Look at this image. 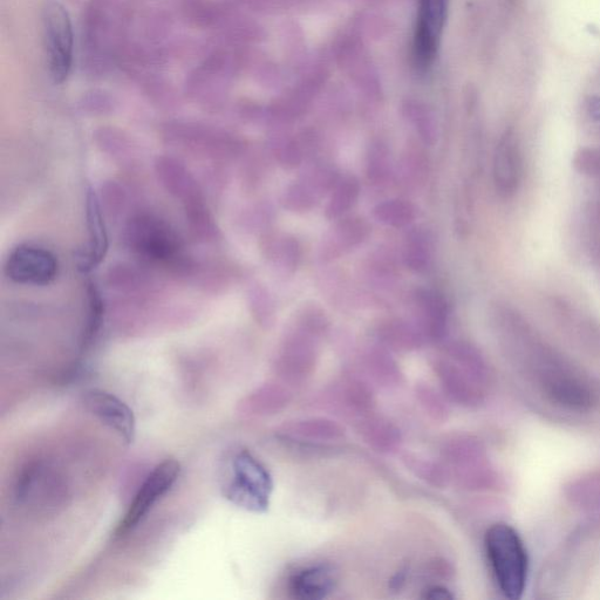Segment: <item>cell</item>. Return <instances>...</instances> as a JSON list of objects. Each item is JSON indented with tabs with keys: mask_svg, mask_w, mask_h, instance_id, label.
I'll return each mask as SVG.
<instances>
[{
	"mask_svg": "<svg viewBox=\"0 0 600 600\" xmlns=\"http://www.w3.org/2000/svg\"><path fill=\"white\" fill-rule=\"evenodd\" d=\"M377 337L386 349L397 352L419 350L427 339L420 326L401 319H391L381 323L377 329Z\"/></svg>",
	"mask_w": 600,
	"mask_h": 600,
	"instance_id": "cell-18",
	"label": "cell"
},
{
	"mask_svg": "<svg viewBox=\"0 0 600 600\" xmlns=\"http://www.w3.org/2000/svg\"><path fill=\"white\" fill-rule=\"evenodd\" d=\"M390 150L384 145H373L367 153L366 175L372 184H384L391 176Z\"/></svg>",
	"mask_w": 600,
	"mask_h": 600,
	"instance_id": "cell-26",
	"label": "cell"
},
{
	"mask_svg": "<svg viewBox=\"0 0 600 600\" xmlns=\"http://www.w3.org/2000/svg\"><path fill=\"white\" fill-rule=\"evenodd\" d=\"M375 220L388 227L404 228L415 220V208L405 200H388L373 209Z\"/></svg>",
	"mask_w": 600,
	"mask_h": 600,
	"instance_id": "cell-24",
	"label": "cell"
},
{
	"mask_svg": "<svg viewBox=\"0 0 600 600\" xmlns=\"http://www.w3.org/2000/svg\"><path fill=\"white\" fill-rule=\"evenodd\" d=\"M132 248L154 261H168L177 254L180 244L174 231L158 218L140 216L128 229Z\"/></svg>",
	"mask_w": 600,
	"mask_h": 600,
	"instance_id": "cell-9",
	"label": "cell"
},
{
	"mask_svg": "<svg viewBox=\"0 0 600 600\" xmlns=\"http://www.w3.org/2000/svg\"><path fill=\"white\" fill-rule=\"evenodd\" d=\"M415 303L421 313L422 331L427 339L440 342L445 338L448 327L449 306L439 291L419 289L415 292Z\"/></svg>",
	"mask_w": 600,
	"mask_h": 600,
	"instance_id": "cell-17",
	"label": "cell"
},
{
	"mask_svg": "<svg viewBox=\"0 0 600 600\" xmlns=\"http://www.w3.org/2000/svg\"><path fill=\"white\" fill-rule=\"evenodd\" d=\"M85 405L94 417L111 428L126 443H132L135 440L134 413L124 401L112 393L92 390L85 395Z\"/></svg>",
	"mask_w": 600,
	"mask_h": 600,
	"instance_id": "cell-13",
	"label": "cell"
},
{
	"mask_svg": "<svg viewBox=\"0 0 600 600\" xmlns=\"http://www.w3.org/2000/svg\"><path fill=\"white\" fill-rule=\"evenodd\" d=\"M523 162L520 143L513 132L502 135L493 160V180L496 193L504 200L514 197L520 189Z\"/></svg>",
	"mask_w": 600,
	"mask_h": 600,
	"instance_id": "cell-11",
	"label": "cell"
},
{
	"mask_svg": "<svg viewBox=\"0 0 600 600\" xmlns=\"http://www.w3.org/2000/svg\"><path fill=\"white\" fill-rule=\"evenodd\" d=\"M359 433L366 445L375 452L391 454L401 446L400 429L390 420L379 417H366L360 421Z\"/></svg>",
	"mask_w": 600,
	"mask_h": 600,
	"instance_id": "cell-20",
	"label": "cell"
},
{
	"mask_svg": "<svg viewBox=\"0 0 600 600\" xmlns=\"http://www.w3.org/2000/svg\"><path fill=\"white\" fill-rule=\"evenodd\" d=\"M222 494L234 506L262 514L270 507L274 481L267 467L249 450H237L222 467Z\"/></svg>",
	"mask_w": 600,
	"mask_h": 600,
	"instance_id": "cell-2",
	"label": "cell"
},
{
	"mask_svg": "<svg viewBox=\"0 0 600 600\" xmlns=\"http://www.w3.org/2000/svg\"><path fill=\"white\" fill-rule=\"evenodd\" d=\"M363 364L368 377L375 384L387 388L401 384L400 367L383 345L368 350L364 354Z\"/></svg>",
	"mask_w": 600,
	"mask_h": 600,
	"instance_id": "cell-21",
	"label": "cell"
},
{
	"mask_svg": "<svg viewBox=\"0 0 600 600\" xmlns=\"http://www.w3.org/2000/svg\"><path fill=\"white\" fill-rule=\"evenodd\" d=\"M408 467L417 474L421 480H425L434 487H445L450 480V474L445 463L420 459L418 456H408Z\"/></svg>",
	"mask_w": 600,
	"mask_h": 600,
	"instance_id": "cell-27",
	"label": "cell"
},
{
	"mask_svg": "<svg viewBox=\"0 0 600 600\" xmlns=\"http://www.w3.org/2000/svg\"><path fill=\"white\" fill-rule=\"evenodd\" d=\"M431 257V244L426 235L418 230L412 231L407 237L404 251L406 267L412 271H425L431 262Z\"/></svg>",
	"mask_w": 600,
	"mask_h": 600,
	"instance_id": "cell-25",
	"label": "cell"
},
{
	"mask_svg": "<svg viewBox=\"0 0 600 600\" xmlns=\"http://www.w3.org/2000/svg\"><path fill=\"white\" fill-rule=\"evenodd\" d=\"M86 215L90 242L80 258L79 267L83 271L92 270L105 258L108 250V236L104 218H102L97 195L90 189L86 196Z\"/></svg>",
	"mask_w": 600,
	"mask_h": 600,
	"instance_id": "cell-16",
	"label": "cell"
},
{
	"mask_svg": "<svg viewBox=\"0 0 600 600\" xmlns=\"http://www.w3.org/2000/svg\"><path fill=\"white\" fill-rule=\"evenodd\" d=\"M180 473V463L174 459H168L156 466L143 482L124 520L119 524L117 536H124L138 527L155 504L174 487Z\"/></svg>",
	"mask_w": 600,
	"mask_h": 600,
	"instance_id": "cell-5",
	"label": "cell"
},
{
	"mask_svg": "<svg viewBox=\"0 0 600 600\" xmlns=\"http://www.w3.org/2000/svg\"><path fill=\"white\" fill-rule=\"evenodd\" d=\"M338 181V174L332 168H313L302 180L286 188L282 197L283 207L292 213H306L315 208L320 197L333 190Z\"/></svg>",
	"mask_w": 600,
	"mask_h": 600,
	"instance_id": "cell-12",
	"label": "cell"
},
{
	"mask_svg": "<svg viewBox=\"0 0 600 600\" xmlns=\"http://www.w3.org/2000/svg\"><path fill=\"white\" fill-rule=\"evenodd\" d=\"M360 194V186L356 177L349 176L343 180H339L336 187L333 188V193L329 203L325 209V216L330 221L339 220L349 211L354 203L357 202Z\"/></svg>",
	"mask_w": 600,
	"mask_h": 600,
	"instance_id": "cell-23",
	"label": "cell"
},
{
	"mask_svg": "<svg viewBox=\"0 0 600 600\" xmlns=\"http://www.w3.org/2000/svg\"><path fill=\"white\" fill-rule=\"evenodd\" d=\"M265 251L271 259L286 274H293L302 259V247L295 237L285 235H270L265 240Z\"/></svg>",
	"mask_w": 600,
	"mask_h": 600,
	"instance_id": "cell-22",
	"label": "cell"
},
{
	"mask_svg": "<svg viewBox=\"0 0 600 600\" xmlns=\"http://www.w3.org/2000/svg\"><path fill=\"white\" fill-rule=\"evenodd\" d=\"M43 34L51 78L56 84L64 83L72 70L74 37L71 18L57 0L44 6Z\"/></svg>",
	"mask_w": 600,
	"mask_h": 600,
	"instance_id": "cell-4",
	"label": "cell"
},
{
	"mask_svg": "<svg viewBox=\"0 0 600 600\" xmlns=\"http://www.w3.org/2000/svg\"><path fill=\"white\" fill-rule=\"evenodd\" d=\"M323 406L346 418H364L374 406L372 388L357 375H344L323 393Z\"/></svg>",
	"mask_w": 600,
	"mask_h": 600,
	"instance_id": "cell-10",
	"label": "cell"
},
{
	"mask_svg": "<svg viewBox=\"0 0 600 600\" xmlns=\"http://www.w3.org/2000/svg\"><path fill=\"white\" fill-rule=\"evenodd\" d=\"M251 309L257 322L264 327L274 325L276 311L274 302L267 291L261 286H256L250 293Z\"/></svg>",
	"mask_w": 600,
	"mask_h": 600,
	"instance_id": "cell-30",
	"label": "cell"
},
{
	"mask_svg": "<svg viewBox=\"0 0 600 600\" xmlns=\"http://www.w3.org/2000/svg\"><path fill=\"white\" fill-rule=\"evenodd\" d=\"M578 173L600 182V148L579 149L574 158Z\"/></svg>",
	"mask_w": 600,
	"mask_h": 600,
	"instance_id": "cell-31",
	"label": "cell"
},
{
	"mask_svg": "<svg viewBox=\"0 0 600 600\" xmlns=\"http://www.w3.org/2000/svg\"><path fill=\"white\" fill-rule=\"evenodd\" d=\"M329 329V320L318 306H305L286 333L277 360V370L291 387L302 386L315 373L319 340Z\"/></svg>",
	"mask_w": 600,
	"mask_h": 600,
	"instance_id": "cell-1",
	"label": "cell"
},
{
	"mask_svg": "<svg viewBox=\"0 0 600 600\" xmlns=\"http://www.w3.org/2000/svg\"><path fill=\"white\" fill-rule=\"evenodd\" d=\"M550 395L558 404L583 409L590 406V393L583 387L571 383H559L551 387Z\"/></svg>",
	"mask_w": 600,
	"mask_h": 600,
	"instance_id": "cell-29",
	"label": "cell"
},
{
	"mask_svg": "<svg viewBox=\"0 0 600 600\" xmlns=\"http://www.w3.org/2000/svg\"><path fill=\"white\" fill-rule=\"evenodd\" d=\"M283 433L293 440L306 442H333L342 440L345 431L338 422L327 418H308L289 422Z\"/></svg>",
	"mask_w": 600,
	"mask_h": 600,
	"instance_id": "cell-19",
	"label": "cell"
},
{
	"mask_svg": "<svg viewBox=\"0 0 600 600\" xmlns=\"http://www.w3.org/2000/svg\"><path fill=\"white\" fill-rule=\"evenodd\" d=\"M58 271V259L50 250L30 244L13 249L4 265L6 277L20 285H49Z\"/></svg>",
	"mask_w": 600,
	"mask_h": 600,
	"instance_id": "cell-6",
	"label": "cell"
},
{
	"mask_svg": "<svg viewBox=\"0 0 600 600\" xmlns=\"http://www.w3.org/2000/svg\"><path fill=\"white\" fill-rule=\"evenodd\" d=\"M424 598L431 600H448L454 599V595L447 588H443V586L438 585L432 586V588L426 590Z\"/></svg>",
	"mask_w": 600,
	"mask_h": 600,
	"instance_id": "cell-34",
	"label": "cell"
},
{
	"mask_svg": "<svg viewBox=\"0 0 600 600\" xmlns=\"http://www.w3.org/2000/svg\"><path fill=\"white\" fill-rule=\"evenodd\" d=\"M65 487L54 468L44 462H34L20 474L16 499L20 507L31 511L46 510L53 507L63 497Z\"/></svg>",
	"mask_w": 600,
	"mask_h": 600,
	"instance_id": "cell-7",
	"label": "cell"
},
{
	"mask_svg": "<svg viewBox=\"0 0 600 600\" xmlns=\"http://www.w3.org/2000/svg\"><path fill=\"white\" fill-rule=\"evenodd\" d=\"M370 225L360 217H347L331 229L320 247V257L331 262L363 244L370 236Z\"/></svg>",
	"mask_w": 600,
	"mask_h": 600,
	"instance_id": "cell-15",
	"label": "cell"
},
{
	"mask_svg": "<svg viewBox=\"0 0 600 600\" xmlns=\"http://www.w3.org/2000/svg\"><path fill=\"white\" fill-rule=\"evenodd\" d=\"M402 174L406 181L419 182L422 179V176L426 175L427 162L424 158V155L421 154L420 150H413V152H408L406 155V159L404 162V167H402Z\"/></svg>",
	"mask_w": 600,
	"mask_h": 600,
	"instance_id": "cell-33",
	"label": "cell"
},
{
	"mask_svg": "<svg viewBox=\"0 0 600 600\" xmlns=\"http://www.w3.org/2000/svg\"><path fill=\"white\" fill-rule=\"evenodd\" d=\"M447 0H419L413 39V57L420 70L434 63L446 23Z\"/></svg>",
	"mask_w": 600,
	"mask_h": 600,
	"instance_id": "cell-8",
	"label": "cell"
},
{
	"mask_svg": "<svg viewBox=\"0 0 600 600\" xmlns=\"http://www.w3.org/2000/svg\"><path fill=\"white\" fill-rule=\"evenodd\" d=\"M486 551L504 597L520 599L528 574L527 551L520 536L508 524H494L486 534Z\"/></svg>",
	"mask_w": 600,
	"mask_h": 600,
	"instance_id": "cell-3",
	"label": "cell"
},
{
	"mask_svg": "<svg viewBox=\"0 0 600 600\" xmlns=\"http://www.w3.org/2000/svg\"><path fill=\"white\" fill-rule=\"evenodd\" d=\"M417 398L429 417L436 421L447 420L449 413L447 398L443 397L434 387L428 384H419Z\"/></svg>",
	"mask_w": 600,
	"mask_h": 600,
	"instance_id": "cell-28",
	"label": "cell"
},
{
	"mask_svg": "<svg viewBox=\"0 0 600 600\" xmlns=\"http://www.w3.org/2000/svg\"><path fill=\"white\" fill-rule=\"evenodd\" d=\"M279 165L286 169H295L302 165L305 152L295 142H284L274 150Z\"/></svg>",
	"mask_w": 600,
	"mask_h": 600,
	"instance_id": "cell-32",
	"label": "cell"
},
{
	"mask_svg": "<svg viewBox=\"0 0 600 600\" xmlns=\"http://www.w3.org/2000/svg\"><path fill=\"white\" fill-rule=\"evenodd\" d=\"M336 585L337 574L331 565L317 563L297 570L290 577L289 590L296 599L320 600L329 597Z\"/></svg>",
	"mask_w": 600,
	"mask_h": 600,
	"instance_id": "cell-14",
	"label": "cell"
}]
</instances>
